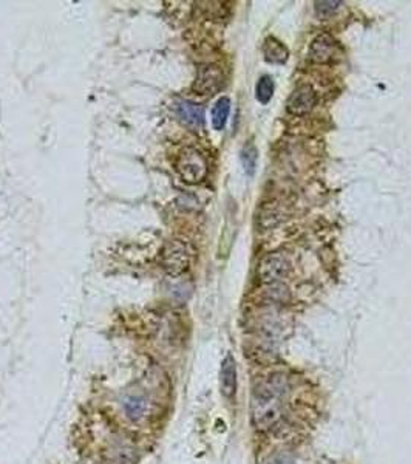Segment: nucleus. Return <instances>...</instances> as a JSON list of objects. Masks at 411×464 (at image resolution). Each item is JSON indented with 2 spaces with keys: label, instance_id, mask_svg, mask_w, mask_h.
Returning a JSON list of instances; mask_svg holds the SVG:
<instances>
[{
  "label": "nucleus",
  "instance_id": "f257e3e1",
  "mask_svg": "<svg viewBox=\"0 0 411 464\" xmlns=\"http://www.w3.org/2000/svg\"><path fill=\"white\" fill-rule=\"evenodd\" d=\"M286 379L274 375L257 388L252 400V421L260 432L271 430L281 418Z\"/></svg>",
  "mask_w": 411,
  "mask_h": 464
},
{
  "label": "nucleus",
  "instance_id": "f03ea898",
  "mask_svg": "<svg viewBox=\"0 0 411 464\" xmlns=\"http://www.w3.org/2000/svg\"><path fill=\"white\" fill-rule=\"evenodd\" d=\"M195 250L183 238H169L160 251V265L172 277L184 274L190 268Z\"/></svg>",
  "mask_w": 411,
  "mask_h": 464
},
{
  "label": "nucleus",
  "instance_id": "7ed1b4c3",
  "mask_svg": "<svg viewBox=\"0 0 411 464\" xmlns=\"http://www.w3.org/2000/svg\"><path fill=\"white\" fill-rule=\"evenodd\" d=\"M175 170L184 183L200 184L203 183L209 174V163L203 152L195 147H184L176 155Z\"/></svg>",
  "mask_w": 411,
  "mask_h": 464
},
{
  "label": "nucleus",
  "instance_id": "20e7f679",
  "mask_svg": "<svg viewBox=\"0 0 411 464\" xmlns=\"http://www.w3.org/2000/svg\"><path fill=\"white\" fill-rule=\"evenodd\" d=\"M224 81H226V76H224V71L220 65H201L192 84V92L198 96H212L223 88Z\"/></svg>",
  "mask_w": 411,
  "mask_h": 464
},
{
  "label": "nucleus",
  "instance_id": "39448f33",
  "mask_svg": "<svg viewBox=\"0 0 411 464\" xmlns=\"http://www.w3.org/2000/svg\"><path fill=\"white\" fill-rule=\"evenodd\" d=\"M291 269V260L285 252H271L261 259L257 268V275L261 283H275L286 277Z\"/></svg>",
  "mask_w": 411,
  "mask_h": 464
},
{
  "label": "nucleus",
  "instance_id": "423d86ee",
  "mask_svg": "<svg viewBox=\"0 0 411 464\" xmlns=\"http://www.w3.org/2000/svg\"><path fill=\"white\" fill-rule=\"evenodd\" d=\"M317 104V95L309 84H303L297 87L293 93L289 95L286 101V110L291 115L295 116H303L316 107Z\"/></svg>",
  "mask_w": 411,
  "mask_h": 464
},
{
  "label": "nucleus",
  "instance_id": "0eeeda50",
  "mask_svg": "<svg viewBox=\"0 0 411 464\" xmlns=\"http://www.w3.org/2000/svg\"><path fill=\"white\" fill-rule=\"evenodd\" d=\"M339 45L331 34L322 33L314 37L309 47V59L314 64H330L337 56Z\"/></svg>",
  "mask_w": 411,
  "mask_h": 464
},
{
  "label": "nucleus",
  "instance_id": "6e6552de",
  "mask_svg": "<svg viewBox=\"0 0 411 464\" xmlns=\"http://www.w3.org/2000/svg\"><path fill=\"white\" fill-rule=\"evenodd\" d=\"M176 116L190 129H201L204 125V109L192 101H179L176 104Z\"/></svg>",
  "mask_w": 411,
  "mask_h": 464
},
{
  "label": "nucleus",
  "instance_id": "1a4fd4ad",
  "mask_svg": "<svg viewBox=\"0 0 411 464\" xmlns=\"http://www.w3.org/2000/svg\"><path fill=\"white\" fill-rule=\"evenodd\" d=\"M220 387L221 393L226 398H234L237 392V367L232 355H228L224 357L221 364V371H220Z\"/></svg>",
  "mask_w": 411,
  "mask_h": 464
},
{
  "label": "nucleus",
  "instance_id": "9d476101",
  "mask_svg": "<svg viewBox=\"0 0 411 464\" xmlns=\"http://www.w3.org/2000/svg\"><path fill=\"white\" fill-rule=\"evenodd\" d=\"M263 55L267 62L285 64L289 57V50L275 37H266L263 43Z\"/></svg>",
  "mask_w": 411,
  "mask_h": 464
},
{
  "label": "nucleus",
  "instance_id": "9b49d317",
  "mask_svg": "<svg viewBox=\"0 0 411 464\" xmlns=\"http://www.w3.org/2000/svg\"><path fill=\"white\" fill-rule=\"evenodd\" d=\"M107 464H134L137 463V452L130 446H115L107 452Z\"/></svg>",
  "mask_w": 411,
  "mask_h": 464
},
{
  "label": "nucleus",
  "instance_id": "f8f14e48",
  "mask_svg": "<svg viewBox=\"0 0 411 464\" xmlns=\"http://www.w3.org/2000/svg\"><path fill=\"white\" fill-rule=\"evenodd\" d=\"M230 114V100L223 96L215 102L212 109V125L215 130H223L224 125L228 123V118Z\"/></svg>",
  "mask_w": 411,
  "mask_h": 464
},
{
  "label": "nucleus",
  "instance_id": "ddd939ff",
  "mask_svg": "<svg viewBox=\"0 0 411 464\" xmlns=\"http://www.w3.org/2000/svg\"><path fill=\"white\" fill-rule=\"evenodd\" d=\"M124 409L127 411V415H129L130 420L133 421H139L141 418L146 415V410H147V401L144 396L141 395H132L129 398L125 400L124 402Z\"/></svg>",
  "mask_w": 411,
  "mask_h": 464
},
{
  "label": "nucleus",
  "instance_id": "4468645a",
  "mask_svg": "<svg viewBox=\"0 0 411 464\" xmlns=\"http://www.w3.org/2000/svg\"><path fill=\"white\" fill-rule=\"evenodd\" d=\"M274 95V81L271 76H261L257 84V100L261 104H267Z\"/></svg>",
  "mask_w": 411,
  "mask_h": 464
},
{
  "label": "nucleus",
  "instance_id": "2eb2a0df",
  "mask_svg": "<svg viewBox=\"0 0 411 464\" xmlns=\"http://www.w3.org/2000/svg\"><path fill=\"white\" fill-rule=\"evenodd\" d=\"M242 163H243V168L246 170V174H253V170H256V166H257V151H256V147L248 144L243 149V151H242Z\"/></svg>",
  "mask_w": 411,
  "mask_h": 464
},
{
  "label": "nucleus",
  "instance_id": "dca6fc26",
  "mask_svg": "<svg viewBox=\"0 0 411 464\" xmlns=\"http://www.w3.org/2000/svg\"><path fill=\"white\" fill-rule=\"evenodd\" d=\"M342 5V2L339 0H333V2H316L314 4V8H316L317 16L320 18H326V16H331L335 11L339 10V6Z\"/></svg>",
  "mask_w": 411,
  "mask_h": 464
},
{
  "label": "nucleus",
  "instance_id": "f3484780",
  "mask_svg": "<svg viewBox=\"0 0 411 464\" xmlns=\"http://www.w3.org/2000/svg\"><path fill=\"white\" fill-rule=\"evenodd\" d=\"M267 464H294V460H293V456L288 453H279V455H275Z\"/></svg>",
  "mask_w": 411,
  "mask_h": 464
}]
</instances>
